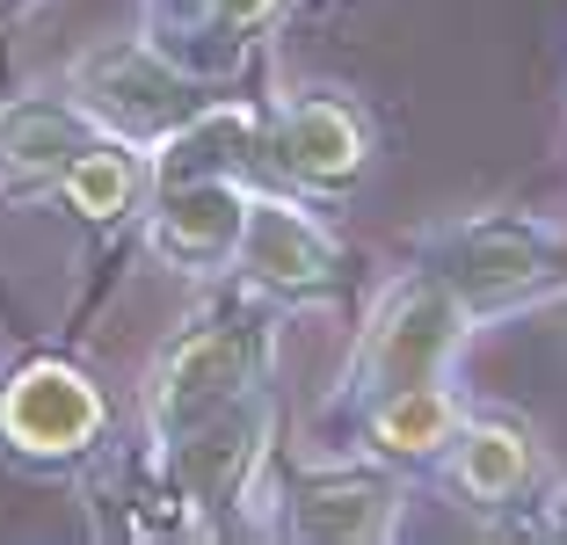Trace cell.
Instances as JSON below:
<instances>
[{
    "label": "cell",
    "mask_w": 567,
    "mask_h": 545,
    "mask_svg": "<svg viewBox=\"0 0 567 545\" xmlns=\"http://www.w3.org/2000/svg\"><path fill=\"white\" fill-rule=\"evenodd\" d=\"M466 328H473V306L451 291L436 269L422 277H401L393 291L379 298V313L364 320L350 349V400H385V393H408V385H436L451 371V357L466 349Z\"/></svg>",
    "instance_id": "cell-1"
},
{
    "label": "cell",
    "mask_w": 567,
    "mask_h": 545,
    "mask_svg": "<svg viewBox=\"0 0 567 545\" xmlns=\"http://www.w3.org/2000/svg\"><path fill=\"white\" fill-rule=\"evenodd\" d=\"M269 335L262 313H218L204 328H189L183 342H167L161 363H153V385H146V414H153V436H183L197 430L204 414L234 408L240 393H262L269 379Z\"/></svg>",
    "instance_id": "cell-2"
},
{
    "label": "cell",
    "mask_w": 567,
    "mask_h": 545,
    "mask_svg": "<svg viewBox=\"0 0 567 545\" xmlns=\"http://www.w3.org/2000/svg\"><path fill=\"white\" fill-rule=\"evenodd\" d=\"M430 269L466 298L473 313H487V306H509V298L553 284L560 240H553L546 226H532V218L487 212V218H466V226L436 233L430 240Z\"/></svg>",
    "instance_id": "cell-3"
},
{
    "label": "cell",
    "mask_w": 567,
    "mask_h": 545,
    "mask_svg": "<svg viewBox=\"0 0 567 545\" xmlns=\"http://www.w3.org/2000/svg\"><path fill=\"white\" fill-rule=\"evenodd\" d=\"M73 88H81V110L95 116L102 132L117 138H167L175 124H189L197 116V95H189V81L175 66H167L161 51L146 44H102L81 59V73H73Z\"/></svg>",
    "instance_id": "cell-4"
},
{
    "label": "cell",
    "mask_w": 567,
    "mask_h": 545,
    "mask_svg": "<svg viewBox=\"0 0 567 545\" xmlns=\"http://www.w3.org/2000/svg\"><path fill=\"white\" fill-rule=\"evenodd\" d=\"M102 430V393L73 363H22L0 393V436L30 459H73Z\"/></svg>",
    "instance_id": "cell-5"
},
{
    "label": "cell",
    "mask_w": 567,
    "mask_h": 545,
    "mask_svg": "<svg viewBox=\"0 0 567 545\" xmlns=\"http://www.w3.org/2000/svg\"><path fill=\"white\" fill-rule=\"evenodd\" d=\"M234 263L248 269V284L284 298H328L334 277H342V255L334 240L284 197H248V218H240V248Z\"/></svg>",
    "instance_id": "cell-6"
},
{
    "label": "cell",
    "mask_w": 567,
    "mask_h": 545,
    "mask_svg": "<svg viewBox=\"0 0 567 545\" xmlns=\"http://www.w3.org/2000/svg\"><path fill=\"white\" fill-rule=\"evenodd\" d=\"M262 444H269V400H262V393H240L234 408L204 414L197 430L167 436V473H175V487H183L189 502H204V510H226V502L248 487Z\"/></svg>",
    "instance_id": "cell-7"
},
{
    "label": "cell",
    "mask_w": 567,
    "mask_h": 545,
    "mask_svg": "<svg viewBox=\"0 0 567 545\" xmlns=\"http://www.w3.org/2000/svg\"><path fill=\"white\" fill-rule=\"evenodd\" d=\"M248 189L240 175H189V182H153V248L175 269H212L234 263Z\"/></svg>",
    "instance_id": "cell-8"
},
{
    "label": "cell",
    "mask_w": 567,
    "mask_h": 545,
    "mask_svg": "<svg viewBox=\"0 0 567 545\" xmlns=\"http://www.w3.org/2000/svg\"><path fill=\"white\" fill-rule=\"evenodd\" d=\"M401 524V480L393 473H306L284 495V531L320 545H379Z\"/></svg>",
    "instance_id": "cell-9"
},
{
    "label": "cell",
    "mask_w": 567,
    "mask_h": 545,
    "mask_svg": "<svg viewBox=\"0 0 567 545\" xmlns=\"http://www.w3.org/2000/svg\"><path fill=\"white\" fill-rule=\"evenodd\" d=\"M95 138H102V124L81 102H51V95L8 102V110H0V189H16V197L59 189L66 167L81 161Z\"/></svg>",
    "instance_id": "cell-10"
},
{
    "label": "cell",
    "mask_w": 567,
    "mask_h": 545,
    "mask_svg": "<svg viewBox=\"0 0 567 545\" xmlns=\"http://www.w3.org/2000/svg\"><path fill=\"white\" fill-rule=\"evenodd\" d=\"M444 465H451V487L466 502H487V510L524 502L538 487V444L509 414H466L458 436L444 444Z\"/></svg>",
    "instance_id": "cell-11"
},
{
    "label": "cell",
    "mask_w": 567,
    "mask_h": 545,
    "mask_svg": "<svg viewBox=\"0 0 567 545\" xmlns=\"http://www.w3.org/2000/svg\"><path fill=\"white\" fill-rule=\"evenodd\" d=\"M269 153H277L284 175H299V182H350L357 167H364V153H371V132H364V116H357L350 102L306 95V102H291V110L277 116Z\"/></svg>",
    "instance_id": "cell-12"
},
{
    "label": "cell",
    "mask_w": 567,
    "mask_h": 545,
    "mask_svg": "<svg viewBox=\"0 0 567 545\" xmlns=\"http://www.w3.org/2000/svg\"><path fill=\"white\" fill-rule=\"evenodd\" d=\"M466 408L451 400V385H408V393H385L364 408V430L385 459H444V444L458 436Z\"/></svg>",
    "instance_id": "cell-13"
},
{
    "label": "cell",
    "mask_w": 567,
    "mask_h": 545,
    "mask_svg": "<svg viewBox=\"0 0 567 545\" xmlns=\"http://www.w3.org/2000/svg\"><path fill=\"white\" fill-rule=\"evenodd\" d=\"M59 189H66V204L81 218H95V226H102V218H124L138 204V189H146V161L132 153V138H95V146L66 167Z\"/></svg>",
    "instance_id": "cell-14"
},
{
    "label": "cell",
    "mask_w": 567,
    "mask_h": 545,
    "mask_svg": "<svg viewBox=\"0 0 567 545\" xmlns=\"http://www.w3.org/2000/svg\"><path fill=\"white\" fill-rule=\"evenodd\" d=\"M284 0H212V16L218 22H234V30H255V22H269Z\"/></svg>",
    "instance_id": "cell-15"
},
{
    "label": "cell",
    "mask_w": 567,
    "mask_h": 545,
    "mask_svg": "<svg viewBox=\"0 0 567 545\" xmlns=\"http://www.w3.org/2000/svg\"><path fill=\"white\" fill-rule=\"evenodd\" d=\"M538 531H546V538H567V480H560V487H546V510H538Z\"/></svg>",
    "instance_id": "cell-16"
},
{
    "label": "cell",
    "mask_w": 567,
    "mask_h": 545,
    "mask_svg": "<svg viewBox=\"0 0 567 545\" xmlns=\"http://www.w3.org/2000/svg\"><path fill=\"white\" fill-rule=\"evenodd\" d=\"M0 8H22V0H0Z\"/></svg>",
    "instance_id": "cell-17"
}]
</instances>
